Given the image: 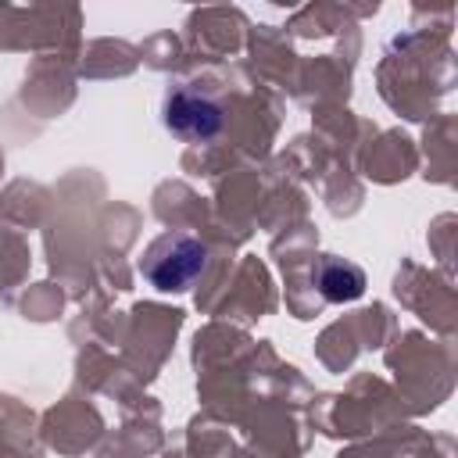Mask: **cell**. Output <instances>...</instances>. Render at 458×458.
<instances>
[{"label":"cell","mask_w":458,"mask_h":458,"mask_svg":"<svg viewBox=\"0 0 458 458\" xmlns=\"http://www.w3.org/2000/svg\"><path fill=\"white\" fill-rule=\"evenodd\" d=\"M208 247L197 240V236H186V233H165L157 236L143 261H140V272L143 279L161 290V293H182L190 290L204 272H208Z\"/></svg>","instance_id":"obj_1"},{"label":"cell","mask_w":458,"mask_h":458,"mask_svg":"<svg viewBox=\"0 0 458 458\" xmlns=\"http://www.w3.org/2000/svg\"><path fill=\"white\" fill-rule=\"evenodd\" d=\"M165 125L182 140H211L225 125V107L200 86H175L165 97Z\"/></svg>","instance_id":"obj_2"},{"label":"cell","mask_w":458,"mask_h":458,"mask_svg":"<svg viewBox=\"0 0 458 458\" xmlns=\"http://www.w3.org/2000/svg\"><path fill=\"white\" fill-rule=\"evenodd\" d=\"M315 283H318L326 301H354L365 290V272L344 258L326 254L315 261Z\"/></svg>","instance_id":"obj_3"}]
</instances>
